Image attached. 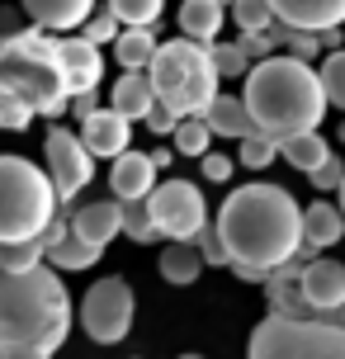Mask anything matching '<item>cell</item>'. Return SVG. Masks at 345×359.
<instances>
[{
  "label": "cell",
  "instance_id": "cell-1",
  "mask_svg": "<svg viewBox=\"0 0 345 359\" xmlns=\"http://www.w3.org/2000/svg\"><path fill=\"white\" fill-rule=\"evenodd\" d=\"M218 241L227 251V265H255L270 274L284 260H298L303 251V208L279 184H241L222 198Z\"/></svg>",
  "mask_w": 345,
  "mask_h": 359
},
{
  "label": "cell",
  "instance_id": "cell-2",
  "mask_svg": "<svg viewBox=\"0 0 345 359\" xmlns=\"http://www.w3.org/2000/svg\"><path fill=\"white\" fill-rule=\"evenodd\" d=\"M72 90L57 62V34L15 29L0 38V128L24 133L34 118H62Z\"/></svg>",
  "mask_w": 345,
  "mask_h": 359
},
{
  "label": "cell",
  "instance_id": "cell-3",
  "mask_svg": "<svg viewBox=\"0 0 345 359\" xmlns=\"http://www.w3.org/2000/svg\"><path fill=\"white\" fill-rule=\"evenodd\" d=\"M241 104L251 114L255 133L265 137H293V133H312L327 118V95L317 86L312 62H298L289 53H274L265 62H251L246 72V90H241Z\"/></svg>",
  "mask_w": 345,
  "mask_h": 359
},
{
  "label": "cell",
  "instance_id": "cell-4",
  "mask_svg": "<svg viewBox=\"0 0 345 359\" xmlns=\"http://www.w3.org/2000/svg\"><path fill=\"white\" fill-rule=\"evenodd\" d=\"M72 336V293L48 265L5 274L0 269V350L38 345L62 350Z\"/></svg>",
  "mask_w": 345,
  "mask_h": 359
},
{
  "label": "cell",
  "instance_id": "cell-5",
  "mask_svg": "<svg viewBox=\"0 0 345 359\" xmlns=\"http://www.w3.org/2000/svg\"><path fill=\"white\" fill-rule=\"evenodd\" d=\"M147 81H151V100L170 109L175 118H203L208 100L218 95V72L208 62V48L189 38L156 43V53L147 62Z\"/></svg>",
  "mask_w": 345,
  "mask_h": 359
},
{
  "label": "cell",
  "instance_id": "cell-6",
  "mask_svg": "<svg viewBox=\"0 0 345 359\" xmlns=\"http://www.w3.org/2000/svg\"><path fill=\"white\" fill-rule=\"evenodd\" d=\"M57 213V194L48 170L24 156H0V246L34 241Z\"/></svg>",
  "mask_w": 345,
  "mask_h": 359
},
{
  "label": "cell",
  "instance_id": "cell-7",
  "mask_svg": "<svg viewBox=\"0 0 345 359\" xmlns=\"http://www.w3.org/2000/svg\"><path fill=\"white\" fill-rule=\"evenodd\" d=\"M246 359H345V326L317 317H265L251 331Z\"/></svg>",
  "mask_w": 345,
  "mask_h": 359
},
{
  "label": "cell",
  "instance_id": "cell-8",
  "mask_svg": "<svg viewBox=\"0 0 345 359\" xmlns=\"http://www.w3.org/2000/svg\"><path fill=\"white\" fill-rule=\"evenodd\" d=\"M142 208L151 217L156 236H165V241H194V232L208 222V203H203L199 184H189V180H161V184H151Z\"/></svg>",
  "mask_w": 345,
  "mask_h": 359
},
{
  "label": "cell",
  "instance_id": "cell-9",
  "mask_svg": "<svg viewBox=\"0 0 345 359\" xmlns=\"http://www.w3.org/2000/svg\"><path fill=\"white\" fill-rule=\"evenodd\" d=\"M133 312H137L133 284L128 279H100L81 303V326L95 345H119L133 331Z\"/></svg>",
  "mask_w": 345,
  "mask_h": 359
},
{
  "label": "cell",
  "instance_id": "cell-10",
  "mask_svg": "<svg viewBox=\"0 0 345 359\" xmlns=\"http://www.w3.org/2000/svg\"><path fill=\"white\" fill-rule=\"evenodd\" d=\"M43 147H48V184H53L57 203H67V198H76L95 180V156L67 128H48Z\"/></svg>",
  "mask_w": 345,
  "mask_h": 359
},
{
  "label": "cell",
  "instance_id": "cell-11",
  "mask_svg": "<svg viewBox=\"0 0 345 359\" xmlns=\"http://www.w3.org/2000/svg\"><path fill=\"white\" fill-rule=\"evenodd\" d=\"M298 298L308 307V317H327V312L345 307V265L327 260V255L298 265Z\"/></svg>",
  "mask_w": 345,
  "mask_h": 359
},
{
  "label": "cell",
  "instance_id": "cell-12",
  "mask_svg": "<svg viewBox=\"0 0 345 359\" xmlns=\"http://www.w3.org/2000/svg\"><path fill=\"white\" fill-rule=\"evenodd\" d=\"M57 62H62V76H67V90L76 95H90L100 81H104V53L90 48L86 38H57Z\"/></svg>",
  "mask_w": 345,
  "mask_h": 359
},
{
  "label": "cell",
  "instance_id": "cell-13",
  "mask_svg": "<svg viewBox=\"0 0 345 359\" xmlns=\"http://www.w3.org/2000/svg\"><path fill=\"white\" fill-rule=\"evenodd\" d=\"M81 147L90 151V156H119V151H128V142H133V123H128L123 114H114V109H90L86 118H81Z\"/></svg>",
  "mask_w": 345,
  "mask_h": 359
},
{
  "label": "cell",
  "instance_id": "cell-14",
  "mask_svg": "<svg viewBox=\"0 0 345 359\" xmlns=\"http://www.w3.org/2000/svg\"><path fill=\"white\" fill-rule=\"evenodd\" d=\"M270 15L289 29H308V34H322V29H341L345 24V0H265Z\"/></svg>",
  "mask_w": 345,
  "mask_h": 359
},
{
  "label": "cell",
  "instance_id": "cell-15",
  "mask_svg": "<svg viewBox=\"0 0 345 359\" xmlns=\"http://www.w3.org/2000/svg\"><path fill=\"white\" fill-rule=\"evenodd\" d=\"M151 184H156V165L147 161V151H119L109 165V189L119 203H133V198H147L151 194Z\"/></svg>",
  "mask_w": 345,
  "mask_h": 359
},
{
  "label": "cell",
  "instance_id": "cell-16",
  "mask_svg": "<svg viewBox=\"0 0 345 359\" xmlns=\"http://www.w3.org/2000/svg\"><path fill=\"white\" fill-rule=\"evenodd\" d=\"M67 232L86 246H109L119 236V198H104V203H86V208H72L67 213Z\"/></svg>",
  "mask_w": 345,
  "mask_h": 359
},
{
  "label": "cell",
  "instance_id": "cell-17",
  "mask_svg": "<svg viewBox=\"0 0 345 359\" xmlns=\"http://www.w3.org/2000/svg\"><path fill=\"white\" fill-rule=\"evenodd\" d=\"M19 5L43 34H72L86 24V15H95V0H19Z\"/></svg>",
  "mask_w": 345,
  "mask_h": 359
},
{
  "label": "cell",
  "instance_id": "cell-18",
  "mask_svg": "<svg viewBox=\"0 0 345 359\" xmlns=\"http://www.w3.org/2000/svg\"><path fill=\"white\" fill-rule=\"evenodd\" d=\"M345 236V217L336 203L317 198L312 208H303V251H331Z\"/></svg>",
  "mask_w": 345,
  "mask_h": 359
},
{
  "label": "cell",
  "instance_id": "cell-19",
  "mask_svg": "<svg viewBox=\"0 0 345 359\" xmlns=\"http://www.w3.org/2000/svg\"><path fill=\"white\" fill-rule=\"evenodd\" d=\"M222 24H227V10H222L218 0H184L180 5V38L189 43H218Z\"/></svg>",
  "mask_w": 345,
  "mask_h": 359
},
{
  "label": "cell",
  "instance_id": "cell-20",
  "mask_svg": "<svg viewBox=\"0 0 345 359\" xmlns=\"http://www.w3.org/2000/svg\"><path fill=\"white\" fill-rule=\"evenodd\" d=\"M203 123H208V133L213 137H251L255 123H251V114H246V104L236 100V95H213L208 100V109H203Z\"/></svg>",
  "mask_w": 345,
  "mask_h": 359
},
{
  "label": "cell",
  "instance_id": "cell-21",
  "mask_svg": "<svg viewBox=\"0 0 345 359\" xmlns=\"http://www.w3.org/2000/svg\"><path fill=\"white\" fill-rule=\"evenodd\" d=\"M151 104H156V100H151V81H147V72H123L119 81H114L109 109H114V114H123L128 123H142V114Z\"/></svg>",
  "mask_w": 345,
  "mask_h": 359
},
{
  "label": "cell",
  "instance_id": "cell-22",
  "mask_svg": "<svg viewBox=\"0 0 345 359\" xmlns=\"http://www.w3.org/2000/svg\"><path fill=\"white\" fill-rule=\"evenodd\" d=\"M156 269H161V279L165 284H194L203 274V255L194 251V241H170V246H161V260H156Z\"/></svg>",
  "mask_w": 345,
  "mask_h": 359
},
{
  "label": "cell",
  "instance_id": "cell-23",
  "mask_svg": "<svg viewBox=\"0 0 345 359\" xmlns=\"http://www.w3.org/2000/svg\"><path fill=\"white\" fill-rule=\"evenodd\" d=\"M279 156L298 170V175H312L317 165L331 156V147H327V137H317V128L312 133H293V137H279Z\"/></svg>",
  "mask_w": 345,
  "mask_h": 359
},
{
  "label": "cell",
  "instance_id": "cell-24",
  "mask_svg": "<svg viewBox=\"0 0 345 359\" xmlns=\"http://www.w3.org/2000/svg\"><path fill=\"white\" fill-rule=\"evenodd\" d=\"M151 53H156V34L151 29H119V38H114V62L123 72H147Z\"/></svg>",
  "mask_w": 345,
  "mask_h": 359
},
{
  "label": "cell",
  "instance_id": "cell-25",
  "mask_svg": "<svg viewBox=\"0 0 345 359\" xmlns=\"http://www.w3.org/2000/svg\"><path fill=\"white\" fill-rule=\"evenodd\" d=\"M165 0H109V15L123 24V29H151L161 19Z\"/></svg>",
  "mask_w": 345,
  "mask_h": 359
},
{
  "label": "cell",
  "instance_id": "cell-26",
  "mask_svg": "<svg viewBox=\"0 0 345 359\" xmlns=\"http://www.w3.org/2000/svg\"><path fill=\"white\" fill-rule=\"evenodd\" d=\"M170 137H175V156H194V161H199L203 151L213 147V133H208V123H203V118H180Z\"/></svg>",
  "mask_w": 345,
  "mask_h": 359
},
{
  "label": "cell",
  "instance_id": "cell-27",
  "mask_svg": "<svg viewBox=\"0 0 345 359\" xmlns=\"http://www.w3.org/2000/svg\"><path fill=\"white\" fill-rule=\"evenodd\" d=\"M100 246H86V241H76V236H67V241H57L53 251H48V260H53L57 269H90L100 265Z\"/></svg>",
  "mask_w": 345,
  "mask_h": 359
},
{
  "label": "cell",
  "instance_id": "cell-28",
  "mask_svg": "<svg viewBox=\"0 0 345 359\" xmlns=\"http://www.w3.org/2000/svg\"><path fill=\"white\" fill-rule=\"evenodd\" d=\"M274 156H279V142L265 137V133H251V137L236 142V161L246 165V170H270Z\"/></svg>",
  "mask_w": 345,
  "mask_h": 359
},
{
  "label": "cell",
  "instance_id": "cell-29",
  "mask_svg": "<svg viewBox=\"0 0 345 359\" xmlns=\"http://www.w3.org/2000/svg\"><path fill=\"white\" fill-rule=\"evenodd\" d=\"M317 86H322V95H327V104L345 109V48L327 53L322 72H317Z\"/></svg>",
  "mask_w": 345,
  "mask_h": 359
},
{
  "label": "cell",
  "instance_id": "cell-30",
  "mask_svg": "<svg viewBox=\"0 0 345 359\" xmlns=\"http://www.w3.org/2000/svg\"><path fill=\"white\" fill-rule=\"evenodd\" d=\"M227 15H232V24L241 29V34H265V29L274 24V15H270L265 0H232Z\"/></svg>",
  "mask_w": 345,
  "mask_h": 359
},
{
  "label": "cell",
  "instance_id": "cell-31",
  "mask_svg": "<svg viewBox=\"0 0 345 359\" xmlns=\"http://www.w3.org/2000/svg\"><path fill=\"white\" fill-rule=\"evenodd\" d=\"M119 232H128L133 241H142V246L161 241V236H156V227H151V217H147V208H142V198H133V203H119Z\"/></svg>",
  "mask_w": 345,
  "mask_h": 359
},
{
  "label": "cell",
  "instance_id": "cell-32",
  "mask_svg": "<svg viewBox=\"0 0 345 359\" xmlns=\"http://www.w3.org/2000/svg\"><path fill=\"white\" fill-rule=\"evenodd\" d=\"M208 62H213L218 81H222V76H232V81H236V76L251 72V57L241 53L236 43H222V38H218V43H208Z\"/></svg>",
  "mask_w": 345,
  "mask_h": 359
},
{
  "label": "cell",
  "instance_id": "cell-33",
  "mask_svg": "<svg viewBox=\"0 0 345 359\" xmlns=\"http://www.w3.org/2000/svg\"><path fill=\"white\" fill-rule=\"evenodd\" d=\"M34 265H43L38 236L34 241H10V246H0V269H5V274H19V269H34Z\"/></svg>",
  "mask_w": 345,
  "mask_h": 359
},
{
  "label": "cell",
  "instance_id": "cell-34",
  "mask_svg": "<svg viewBox=\"0 0 345 359\" xmlns=\"http://www.w3.org/2000/svg\"><path fill=\"white\" fill-rule=\"evenodd\" d=\"M119 29H123V24H119L109 10H100V15H86V24H81V38H86L90 48H104V43H114V38H119Z\"/></svg>",
  "mask_w": 345,
  "mask_h": 359
},
{
  "label": "cell",
  "instance_id": "cell-35",
  "mask_svg": "<svg viewBox=\"0 0 345 359\" xmlns=\"http://www.w3.org/2000/svg\"><path fill=\"white\" fill-rule=\"evenodd\" d=\"M194 251L203 255V265H227V251H222L218 227H213V222H203L199 232H194Z\"/></svg>",
  "mask_w": 345,
  "mask_h": 359
},
{
  "label": "cell",
  "instance_id": "cell-36",
  "mask_svg": "<svg viewBox=\"0 0 345 359\" xmlns=\"http://www.w3.org/2000/svg\"><path fill=\"white\" fill-rule=\"evenodd\" d=\"M236 48L251 57V62H265V57H274V48H279V43H274V34L265 29V34H241V38H236Z\"/></svg>",
  "mask_w": 345,
  "mask_h": 359
},
{
  "label": "cell",
  "instance_id": "cell-37",
  "mask_svg": "<svg viewBox=\"0 0 345 359\" xmlns=\"http://www.w3.org/2000/svg\"><path fill=\"white\" fill-rule=\"evenodd\" d=\"M199 170L208 184H227L232 180V156H218V151H203L199 156Z\"/></svg>",
  "mask_w": 345,
  "mask_h": 359
},
{
  "label": "cell",
  "instance_id": "cell-38",
  "mask_svg": "<svg viewBox=\"0 0 345 359\" xmlns=\"http://www.w3.org/2000/svg\"><path fill=\"white\" fill-rule=\"evenodd\" d=\"M341 175H345V161L336 156V151H331V156H327L322 165H317V170H312L308 180L317 184V189H336V184H341Z\"/></svg>",
  "mask_w": 345,
  "mask_h": 359
},
{
  "label": "cell",
  "instance_id": "cell-39",
  "mask_svg": "<svg viewBox=\"0 0 345 359\" xmlns=\"http://www.w3.org/2000/svg\"><path fill=\"white\" fill-rule=\"evenodd\" d=\"M142 123H147V133H156V137H170V133H175V123H180V118H175V114H170V109H161V104H151L142 114Z\"/></svg>",
  "mask_w": 345,
  "mask_h": 359
},
{
  "label": "cell",
  "instance_id": "cell-40",
  "mask_svg": "<svg viewBox=\"0 0 345 359\" xmlns=\"http://www.w3.org/2000/svg\"><path fill=\"white\" fill-rule=\"evenodd\" d=\"M67 236H72V232H67V213H53V217H48V227L38 232V246H43V255L53 251L57 241H67Z\"/></svg>",
  "mask_w": 345,
  "mask_h": 359
},
{
  "label": "cell",
  "instance_id": "cell-41",
  "mask_svg": "<svg viewBox=\"0 0 345 359\" xmlns=\"http://www.w3.org/2000/svg\"><path fill=\"white\" fill-rule=\"evenodd\" d=\"M0 359H53V350H38V345H15V350H0Z\"/></svg>",
  "mask_w": 345,
  "mask_h": 359
},
{
  "label": "cell",
  "instance_id": "cell-42",
  "mask_svg": "<svg viewBox=\"0 0 345 359\" xmlns=\"http://www.w3.org/2000/svg\"><path fill=\"white\" fill-rule=\"evenodd\" d=\"M236 279H246V284H265V269H255V265H232Z\"/></svg>",
  "mask_w": 345,
  "mask_h": 359
},
{
  "label": "cell",
  "instance_id": "cell-43",
  "mask_svg": "<svg viewBox=\"0 0 345 359\" xmlns=\"http://www.w3.org/2000/svg\"><path fill=\"white\" fill-rule=\"evenodd\" d=\"M147 161L156 165V170H165V165H170V151H165V147H156V151H147Z\"/></svg>",
  "mask_w": 345,
  "mask_h": 359
},
{
  "label": "cell",
  "instance_id": "cell-44",
  "mask_svg": "<svg viewBox=\"0 0 345 359\" xmlns=\"http://www.w3.org/2000/svg\"><path fill=\"white\" fill-rule=\"evenodd\" d=\"M336 189H341V203H336V208H341V217H345V175H341V184H336Z\"/></svg>",
  "mask_w": 345,
  "mask_h": 359
},
{
  "label": "cell",
  "instance_id": "cell-45",
  "mask_svg": "<svg viewBox=\"0 0 345 359\" xmlns=\"http://www.w3.org/2000/svg\"><path fill=\"white\" fill-rule=\"evenodd\" d=\"M341 48H345V24H341Z\"/></svg>",
  "mask_w": 345,
  "mask_h": 359
},
{
  "label": "cell",
  "instance_id": "cell-46",
  "mask_svg": "<svg viewBox=\"0 0 345 359\" xmlns=\"http://www.w3.org/2000/svg\"><path fill=\"white\" fill-rule=\"evenodd\" d=\"M180 359H203V355H180Z\"/></svg>",
  "mask_w": 345,
  "mask_h": 359
},
{
  "label": "cell",
  "instance_id": "cell-47",
  "mask_svg": "<svg viewBox=\"0 0 345 359\" xmlns=\"http://www.w3.org/2000/svg\"><path fill=\"white\" fill-rule=\"evenodd\" d=\"M218 5H222V10H227V5H232V0H218Z\"/></svg>",
  "mask_w": 345,
  "mask_h": 359
},
{
  "label": "cell",
  "instance_id": "cell-48",
  "mask_svg": "<svg viewBox=\"0 0 345 359\" xmlns=\"http://www.w3.org/2000/svg\"><path fill=\"white\" fill-rule=\"evenodd\" d=\"M341 142H345V123H341Z\"/></svg>",
  "mask_w": 345,
  "mask_h": 359
}]
</instances>
